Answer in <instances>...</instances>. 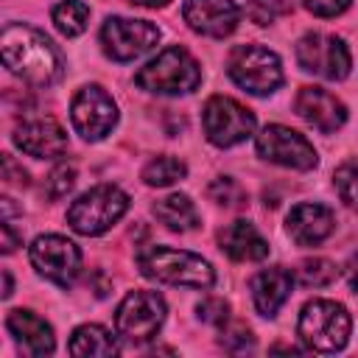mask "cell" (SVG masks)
I'll list each match as a JSON object with an SVG mask.
<instances>
[{
	"instance_id": "obj_20",
	"label": "cell",
	"mask_w": 358,
	"mask_h": 358,
	"mask_svg": "<svg viewBox=\"0 0 358 358\" xmlns=\"http://www.w3.org/2000/svg\"><path fill=\"white\" fill-rule=\"evenodd\" d=\"M218 243H221V252H227L238 263H255L268 255V241L257 232L252 221H243V218L227 224L218 232Z\"/></svg>"
},
{
	"instance_id": "obj_16",
	"label": "cell",
	"mask_w": 358,
	"mask_h": 358,
	"mask_svg": "<svg viewBox=\"0 0 358 358\" xmlns=\"http://www.w3.org/2000/svg\"><path fill=\"white\" fill-rule=\"evenodd\" d=\"M294 109L322 134H333L347 123V106L322 87H302L294 98Z\"/></svg>"
},
{
	"instance_id": "obj_23",
	"label": "cell",
	"mask_w": 358,
	"mask_h": 358,
	"mask_svg": "<svg viewBox=\"0 0 358 358\" xmlns=\"http://www.w3.org/2000/svg\"><path fill=\"white\" fill-rule=\"evenodd\" d=\"M50 20L62 36H67V39L81 36L90 25V6L81 0H59L50 11Z\"/></svg>"
},
{
	"instance_id": "obj_22",
	"label": "cell",
	"mask_w": 358,
	"mask_h": 358,
	"mask_svg": "<svg viewBox=\"0 0 358 358\" xmlns=\"http://www.w3.org/2000/svg\"><path fill=\"white\" fill-rule=\"evenodd\" d=\"M154 215L173 232H190L199 227V210L185 193H171L154 204Z\"/></svg>"
},
{
	"instance_id": "obj_5",
	"label": "cell",
	"mask_w": 358,
	"mask_h": 358,
	"mask_svg": "<svg viewBox=\"0 0 358 358\" xmlns=\"http://www.w3.org/2000/svg\"><path fill=\"white\" fill-rule=\"evenodd\" d=\"M129 210V196L117 185H95L67 207V224L78 235H103Z\"/></svg>"
},
{
	"instance_id": "obj_6",
	"label": "cell",
	"mask_w": 358,
	"mask_h": 358,
	"mask_svg": "<svg viewBox=\"0 0 358 358\" xmlns=\"http://www.w3.org/2000/svg\"><path fill=\"white\" fill-rule=\"evenodd\" d=\"M227 76L249 95H271L282 84V64L263 45H238L227 59Z\"/></svg>"
},
{
	"instance_id": "obj_8",
	"label": "cell",
	"mask_w": 358,
	"mask_h": 358,
	"mask_svg": "<svg viewBox=\"0 0 358 358\" xmlns=\"http://www.w3.org/2000/svg\"><path fill=\"white\" fill-rule=\"evenodd\" d=\"M165 322V299L157 291H131L115 310L117 336L131 344L151 341Z\"/></svg>"
},
{
	"instance_id": "obj_12",
	"label": "cell",
	"mask_w": 358,
	"mask_h": 358,
	"mask_svg": "<svg viewBox=\"0 0 358 358\" xmlns=\"http://www.w3.org/2000/svg\"><path fill=\"white\" fill-rule=\"evenodd\" d=\"M31 266L50 282L67 288L81 271V249L64 235H39L28 249Z\"/></svg>"
},
{
	"instance_id": "obj_29",
	"label": "cell",
	"mask_w": 358,
	"mask_h": 358,
	"mask_svg": "<svg viewBox=\"0 0 358 358\" xmlns=\"http://www.w3.org/2000/svg\"><path fill=\"white\" fill-rule=\"evenodd\" d=\"M196 310H199V319H201V322L215 324V327L227 324V319H229V305H227V299H221V296H207V299H201V302L196 305Z\"/></svg>"
},
{
	"instance_id": "obj_17",
	"label": "cell",
	"mask_w": 358,
	"mask_h": 358,
	"mask_svg": "<svg viewBox=\"0 0 358 358\" xmlns=\"http://www.w3.org/2000/svg\"><path fill=\"white\" fill-rule=\"evenodd\" d=\"M285 229L296 246H319L336 229V215L324 204L302 201V204L291 207V213L285 218Z\"/></svg>"
},
{
	"instance_id": "obj_34",
	"label": "cell",
	"mask_w": 358,
	"mask_h": 358,
	"mask_svg": "<svg viewBox=\"0 0 358 358\" xmlns=\"http://www.w3.org/2000/svg\"><path fill=\"white\" fill-rule=\"evenodd\" d=\"M347 282H350V288L358 294V255H352L350 263H347Z\"/></svg>"
},
{
	"instance_id": "obj_9",
	"label": "cell",
	"mask_w": 358,
	"mask_h": 358,
	"mask_svg": "<svg viewBox=\"0 0 358 358\" xmlns=\"http://www.w3.org/2000/svg\"><path fill=\"white\" fill-rule=\"evenodd\" d=\"M159 42V28L148 20L106 17L101 25V45L112 62H134Z\"/></svg>"
},
{
	"instance_id": "obj_13",
	"label": "cell",
	"mask_w": 358,
	"mask_h": 358,
	"mask_svg": "<svg viewBox=\"0 0 358 358\" xmlns=\"http://www.w3.org/2000/svg\"><path fill=\"white\" fill-rule=\"evenodd\" d=\"M257 154L266 162L294 168V171H310L319 162L316 148L308 143V137L280 123H271L257 134Z\"/></svg>"
},
{
	"instance_id": "obj_10",
	"label": "cell",
	"mask_w": 358,
	"mask_h": 358,
	"mask_svg": "<svg viewBox=\"0 0 358 358\" xmlns=\"http://www.w3.org/2000/svg\"><path fill=\"white\" fill-rule=\"evenodd\" d=\"M296 62L305 73H313L327 81L347 78L352 67L350 48L344 45L341 36H333V34H305L296 42Z\"/></svg>"
},
{
	"instance_id": "obj_3",
	"label": "cell",
	"mask_w": 358,
	"mask_h": 358,
	"mask_svg": "<svg viewBox=\"0 0 358 358\" xmlns=\"http://www.w3.org/2000/svg\"><path fill=\"white\" fill-rule=\"evenodd\" d=\"M134 84L154 95H187L201 84V67L185 48L171 45L134 73Z\"/></svg>"
},
{
	"instance_id": "obj_19",
	"label": "cell",
	"mask_w": 358,
	"mask_h": 358,
	"mask_svg": "<svg viewBox=\"0 0 358 358\" xmlns=\"http://www.w3.org/2000/svg\"><path fill=\"white\" fill-rule=\"evenodd\" d=\"M252 288V299H255V308L260 316H274L285 299L291 296V288H294V274L282 266H271V268H263L252 277L249 282Z\"/></svg>"
},
{
	"instance_id": "obj_32",
	"label": "cell",
	"mask_w": 358,
	"mask_h": 358,
	"mask_svg": "<svg viewBox=\"0 0 358 358\" xmlns=\"http://www.w3.org/2000/svg\"><path fill=\"white\" fill-rule=\"evenodd\" d=\"M274 8H271V3H266V0H255L252 6H249V17L257 22V25H268L271 20H274Z\"/></svg>"
},
{
	"instance_id": "obj_25",
	"label": "cell",
	"mask_w": 358,
	"mask_h": 358,
	"mask_svg": "<svg viewBox=\"0 0 358 358\" xmlns=\"http://www.w3.org/2000/svg\"><path fill=\"white\" fill-rule=\"evenodd\" d=\"M336 277H338L336 263H330V260H324V257H313V260H305V263L299 266V282H302L305 288H324V285H330Z\"/></svg>"
},
{
	"instance_id": "obj_2",
	"label": "cell",
	"mask_w": 358,
	"mask_h": 358,
	"mask_svg": "<svg viewBox=\"0 0 358 358\" xmlns=\"http://www.w3.org/2000/svg\"><path fill=\"white\" fill-rule=\"evenodd\" d=\"M137 266L148 280L179 285V288H210L215 282L213 266L187 249L171 246H148L137 255Z\"/></svg>"
},
{
	"instance_id": "obj_7",
	"label": "cell",
	"mask_w": 358,
	"mask_h": 358,
	"mask_svg": "<svg viewBox=\"0 0 358 358\" xmlns=\"http://www.w3.org/2000/svg\"><path fill=\"white\" fill-rule=\"evenodd\" d=\"M201 126H204V134L213 145L232 148V145L252 137L255 115H252V109H246L243 103H238L229 95H213L204 103Z\"/></svg>"
},
{
	"instance_id": "obj_30",
	"label": "cell",
	"mask_w": 358,
	"mask_h": 358,
	"mask_svg": "<svg viewBox=\"0 0 358 358\" xmlns=\"http://www.w3.org/2000/svg\"><path fill=\"white\" fill-rule=\"evenodd\" d=\"M352 0H302V6L313 14V17H338L350 8Z\"/></svg>"
},
{
	"instance_id": "obj_15",
	"label": "cell",
	"mask_w": 358,
	"mask_h": 358,
	"mask_svg": "<svg viewBox=\"0 0 358 358\" xmlns=\"http://www.w3.org/2000/svg\"><path fill=\"white\" fill-rule=\"evenodd\" d=\"M14 143L28 157L56 159L67 151V131L53 117H31L14 129Z\"/></svg>"
},
{
	"instance_id": "obj_14",
	"label": "cell",
	"mask_w": 358,
	"mask_h": 358,
	"mask_svg": "<svg viewBox=\"0 0 358 358\" xmlns=\"http://www.w3.org/2000/svg\"><path fill=\"white\" fill-rule=\"evenodd\" d=\"M182 17L190 31L213 39H224L238 28L241 8L232 0H185Z\"/></svg>"
},
{
	"instance_id": "obj_1",
	"label": "cell",
	"mask_w": 358,
	"mask_h": 358,
	"mask_svg": "<svg viewBox=\"0 0 358 358\" xmlns=\"http://www.w3.org/2000/svg\"><path fill=\"white\" fill-rule=\"evenodd\" d=\"M0 53L3 64L34 87H50L62 78L64 62L56 45L36 28L22 22H8L0 34Z\"/></svg>"
},
{
	"instance_id": "obj_33",
	"label": "cell",
	"mask_w": 358,
	"mask_h": 358,
	"mask_svg": "<svg viewBox=\"0 0 358 358\" xmlns=\"http://www.w3.org/2000/svg\"><path fill=\"white\" fill-rule=\"evenodd\" d=\"M0 232H3V252H6V255H11V252L17 249V243H20V238L11 232V224H8V221L0 227Z\"/></svg>"
},
{
	"instance_id": "obj_4",
	"label": "cell",
	"mask_w": 358,
	"mask_h": 358,
	"mask_svg": "<svg viewBox=\"0 0 358 358\" xmlns=\"http://www.w3.org/2000/svg\"><path fill=\"white\" fill-rule=\"evenodd\" d=\"M352 319L341 302L313 299L302 308L296 322L299 341L313 352H338L350 341Z\"/></svg>"
},
{
	"instance_id": "obj_35",
	"label": "cell",
	"mask_w": 358,
	"mask_h": 358,
	"mask_svg": "<svg viewBox=\"0 0 358 358\" xmlns=\"http://www.w3.org/2000/svg\"><path fill=\"white\" fill-rule=\"evenodd\" d=\"M134 6H143V8H165L171 0H129Z\"/></svg>"
},
{
	"instance_id": "obj_31",
	"label": "cell",
	"mask_w": 358,
	"mask_h": 358,
	"mask_svg": "<svg viewBox=\"0 0 358 358\" xmlns=\"http://www.w3.org/2000/svg\"><path fill=\"white\" fill-rule=\"evenodd\" d=\"M221 344L224 350H232V352H243V350H252L255 338L246 327H232L229 333H221Z\"/></svg>"
},
{
	"instance_id": "obj_11",
	"label": "cell",
	"mask_w": 358,
	"mask_h": 358,
	"mask_svg": "<svg viewBox=\"0 0 358 358\" xmlns=\"http://www.w3.org/2000/svg\"><path fill=\"white\" fill-rule=\"evenodd\" d=\"M70 120H73V129L84 140H90V143L103 140L117 123V103L112 101V95L103 87L87 84L73 95Z\"/></svg>"
},
{
	"instance_id": "obj_24",
	"label": "cell",
	"mask_w": 358,
	"mask_h": 358,
	"mask_svg": "<svg viewBox=\"0 0 358 358\" xmlns=\"http://www.w3.org/2000/svg\"><path fill=\"white\" fill-rule=\"evenodd\" d=\"M187 176V165L176 157H154L145 168H143V182L151 185V187H168L173 182H182Z\"/></svg>"
},
{
	"instance_id": "obj_27",
	"label": "cell",
	"mask_w": 358,
	"mask_h": 358,
	"mask_svg": "<svg viewBox=\"0 0 358 358\" xmlns=\"http://www.w3.org/2000/svg\"><path fill=\"white\" fill-rule=\"evenodd\" d=\"M73 185H76V168L73 165H67V162H62V165H56L53 171H50V176L45 179V193H48V199H62V196H67L70 190H73Z\"/></svg>"
},
{
	"instance_id": "obj_36",
	"label": "cell",
	"mask_w": 358,
	"mask_h": 358,
	"mask_svg": "<svg viewBox=\"0 0 358 358\" xmlns=\"http://www.w3.org/2000/svg\"><path fill=\"white\" fill-rule=\"evenodd\" d=\"M3 296H6V299L11 296V274H8V271H3Z\"/></svg>"
},
{
	"instance_id": "obj_18",
	"label": "cell",
	"mask_w": 358,
	"mask_h": 358,
	"mask_svg": "<svg viewBox=\"0 0 358 358\" xmlns=\"http://www.w3.org/2000/svg\"><path fill=\"white\" fill-rule=\"evenodd\" d=\"M6 327L25 355L36 358V355H50L56 350V338H53L50 324L42 316H36L34 310H22V308L11 310L6 319Z\"/></svg>"
},
{
	"instance_id": "obj_28",
	"label": "cell",
	"mask_w": 358,
	"mask_h": 358,
	"mask_svg": "<svg viewBox=\"0 0 358 358\" xmlns=\"http://www.w3.org/2000/svg\"><path fill=\"white\" fill-rule=\"evenodd\" d=\"M207 193H210L213 201H218V204H224V207H238V204H243V187H241L232 176L215 179V182L207 187Z\"/></svg>"
},
{
	"instance_id": "obj_26",
	"label": "cell",
	"mask_w": 358,
	"mask_h": 358,
	"mask_svg": "<svg viewBox=\"0 0 358 358\" xmlns=\"http://www.w3.org/2000/svg\"><path fill=\"white\" fill-rule=\"evenodd\" d=\"M333 185L338 199L358 213V162H344L341 168H336L333 173Z\"/></svg>"
},
{
	"instance_id": "obj_21",
	"label": "cell",
	"mask_w": 358,
	"mask_h": 358,
	"mask_svg": "<svg viewBox=\"0 0 358 358\" xmlns=\"http://www.w3.org/2000/svg\"><path fill=\"white\" fill-rule=\"evenodd\" d=\"M117 341L115 336L103 327V324H81L73 330V338L67 344V352L76 355V358H90V355H98V358H109V355H117Z\"/></svg>"
}]
</instances>
